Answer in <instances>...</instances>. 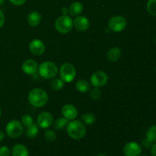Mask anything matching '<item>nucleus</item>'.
<instances>
[{
	"label": "nucleus",
	"mask_w": 156,
	"mask_h": 156,
	"mask_svg": "<svg viewBox=\"0 0 156 156\" xmlns=\"http://www.w3.org/2000/svg\"><path fill=\"white\" fill-rule=\"evenodd\" d=\"M61 12H62V15H67V14L69 13V9L66 7H63L61 10Z\"/></svg>",
	"instance_id": "nucleus-34"
},
{
	"label": "nucleus",
	"mask_w": 156,
	"mask_h": 156,
	"mask_svg": "<svg viewBox=\"0 0 156 156\" xmlns=\"http://www.w3.org/2000/svg\"><path fill=\"white\" fill-rule=\"evenodd\" d=\"M146 9L149 15L156 17V0H149L146 5Z\"/></svg>",
	"instance_id": "nucleus-24"
},
{
	"label": "nucleus",
	"mask_w": 156,
	"mask_h": 156,
	"mask_svg": "<svg viewBox=\"0 0 156 156\" xmlns=\"http://www.w3.org/2000/svg\"><path fill=\"white\" fill-rule=\"evenodd\" d=\"M84 10V6L79 2H75L72 3L70 5L69 8V13L71 16L76 17L79 16L80 14L82 13Z\"/></svg>",
	"instance_id": "nucleus-17"
},
{
	"label": "nucleus",
	"mask_w": 156,
	"mask_h": 156,
	"mask_svg": "<svg viewBox=\"0 0 156 156\" xmlns=\"http://www.w3.org/2000/svg\"><path fill=\"white\" fill-rule=\"evenodd\" d=\"M64 86V82L61 79H53L50 82V88L54 91H59Z\"/></svg>",
	"instance_id": "nucleus-23"
},
{
	"label": "nucleus",
	"mask_w": 156,
	"mask_h": 156,
	"mask_svg": "<svg viewBox=\"0 0 156 156\" xmlns=\"http://www.w3.org/2000/svg\"><path fill=\"white\" fill-rule=\"evenodd\" d=\"M82 123H85L87 125H91L95 122L96 117L92 113H86L82 116Z\"/></svg>",
	"instance_id": "nucleus-22"
},
{
	"label": "nucleus",
	"mask_w": 156,
	"mask_h": 156,
	"mask_svg": "<svg viewBox=\"0 0 156 156\" xmlns=\"http://www.w3.org/2000/svg\"><path fill=\"white\" fill-rule=\"evenodd\" d=\"M11 154L12 156H29L28 149L22 144L15 145L11 151Z\"/></svg>",
	"instance_id": "nucleus-15"
},
{
	"label": "nucleus",
	"mask_w": 156,
	"mask_h": 156,
	"mask_svg": "<svg viewBox=\"0 0 156 156\" xmlns=\"http://www.w3.org/2000/svg\"><path fill=\"white\" fill-rule=\"evenodd\" d=\"M28 101L34 108H41L48 102V94L42 88H34L29 92Z\"/></svg>",
	"instance_id": "nucleus-1"
},
{
	"label": "nucleus",
	"mask_w": 156,
	"mask_h": 156,
	"mask_svg": "<svg viewBox=\"0 0 156 156\" xmlns=\"http://www.w3.org/2000/svg\"><path fill=\"white\" fill-rule=\"evenodd\" d=\"M73 26L79 31H85L89 28L90 21L86 17L79 15L73 21Z\"/></svg>",
	"instance_id": "nucleus-12"
},
{
	"label": "nucleus",
	"mask_w": 156,
	"mask_h": 156,
	"mask_svg": "<svg viewBox=\"0 0 156 156\" xmlns=\"http://www.w3.org/2000/svg\"><path fill=\"white\" fill-rule=\"evenodd\" d=\"M5 2V0H0V6L2 5Z\"/></svg>",
	"instance_id": "nucleus-36"
},
{
	"label": "nucleus",
	"mask_w": 156,
	"mask_h": 156,
	"mask_svg": "<svg viewBox=\"0 0 156 156\" xmlns=\"http://www.w3.org/2000/svg\"><path fill=\"white\" fill-rule=\"evenodd\" d=\"M62 114L63 117L69 120H73L78 117V110L76 107L70 104L65 105L62 108Z\"/></svg>",
	"instance_id": "nucleus-14"
},
{
	"label": "nucleus",
	"mask_w": 156,
	"mask_h": 156,
	"mask_svg": "<svg viewBox=\"0 0 156 156\" xmlns=\"http://www.w3.org/2000/svg\"><path fill=\"white\" fill-rule=\"evenodd\" d=\"M76 88L81 93H86L90 91V84L88 81L80 79L76 83Z\"/></svg>",
	"instance_id": "nucleus-19"
},
{
	"label": "nucleus",
	"mask_w": 156,
	"mask_h": 156,
	"mask_svg": "<svg viewBox=\"0 0 156 156\" xmlns=\"http://www.w3.org/2000/svg\"><path fill=\"white\" fill-rule=\"evenodd\" d=\"M101 91L98 88H94L90 91V97L94 100L98 99L101 97Z\"/></svg>",
	"instance_id": "nucleus-28"
},
{
	"label": "nucleus",
	"mask_w": 156,
	"mask_h": 156,
	"mask_svg": "<svg viewBox=\"0 0 156 156\" xmlns=\"http://www.w3.org/2000/svg\"><path fill=\"white\" fill-rule=\"evenodd\" d=\"M23 130L24 129H23L22 123L18 120H11L6 125L5 132L8 136L12 139H16L19 137L22 134Z\"/></svg>",
	"instance_id": "nucleus-7"
},
{
	"label": "nucleus",
	"mask_w": 156,
	"mask_h": 156,
	"mask_svg": "<svg viewBox=\"0 0 156 156\" xmlns=\"http://www.w3.org/2000/svg\"><path fill=\"white\" fill-rule=\"evenodd\" d=\"M142 151V146L136 142H129L126 143L123 149L125 156H140Z\"/></svg>",
	"instance_id": "nucleus-10"
},
{
	"label": "nucleus",
	"mask_w": 156,
	"mask_h": 156,
	"mask_svg": "<svg viewBox=\"0 0 156 156\" xmlns=\"http://www.w3.org/2000/svg\"><path fill=\"white\" fill-rule=\"evenodd\" d=\"M60 78L64 82H71L76 76V70L74 66L69 62L62 64L59 69Z\"/></svg>",
	"instance_id": "nucleus-5"
},
{
	"label": "nucleus",
	"mask_w": 156,
	"mask_h": 156,
	"mask_svg": "<svg viewBox=\"0 0 156 156\" xmlns=\"http://www.w3.org/2000/svg\"><path fill=\"white\" fill-rule=\"evenodd\" d=\"M29 50L35 56H41L45 53V44L39 39H34L29 44Z\"/></svg>",
	"instance_id": "nucleus-11"
},
{
	"label": "nucleus",
	"mask_w": 156,
	"mask_h": 156,
	"mask_svg": "<svg viewBox=\"0 0 156 156\" xmlns=\"http://www.w3.org/2000/svg\"><path fill=\"white\" fill-rule=\"evenodd\" d=\"M44 137L49 142H53L56 139V134L54 131L51 129H47L44 132Z\"/></svg>",
	"instance_id": "nucleus-27"
},
{
	"label": "nucleus",
	"mask_w": 156,
	"mask_h": 156,
	"mask_svg": "<svg viewBox=\"0 0 156 156\" xmlns=\"http://www.w3.org/2000/svg\"><path fill=\"white\" fill-rule=\"evenodd\" d=\"M5 15L3 13L2 11L0 9V28L2 27H3L5 24Z\"/></svg>",
	"instance_id": "nucleus-32"
},
{
	"label": "nucleus",
	"mask_w": 156,
	"mask_h": 156,
	"mask_svg": "<svg viewBox=\"0 0 156 156\" xmlns=\"http://www.w3.org/2000/svg\"><path fill=\"white\" fill-rule=\"evenodd\" d=\"M142 156H149V155H142Z\"/></svg>",
	"instance_id": "nucleus-39"
},
{
	"label": "nucleus",
	"mask_w": 156,
	"mask_h": 156,
	"mask_svg": "<svg viewBox=\"0 0 156 156\" xmlns=\"http://www.w3.org/2000/svg\"><path fill=\"white\" fill-rule=\"evenodd\" d=\"M11 155V150L8 146H3L0 147V156H9Z\"/></svg>",
	"instance_id": "nucleus-29"
},
{
	"label": "nucleus",
	"mask_w": 156,
	"mask_h": 156,
	"mask_svg": "<svg viewBox=\"0 0 156 156\" xmlns=\"http://www.w3.org/2000/svg\"><path fill=\"white\" fill-rule=\"evenodd\" d=\"M127 26V20L121 15H114L108 21V27L114 32H121Z\"/></svg>",
	"instance_id": "nucleus-6"
},
{
	"label": "nucleus",
	"mask_w": 156,
	"mask_h": 156,
	"mask_svg": "<svg viewBox=\"0 0 156 156\" xmlns=\"http://www.w3.org/2000/svg\"><path fill=\"white\" fill-rule=\"evenodd\" d=\"M155 71H156V67H155Z\"/></svg>",
	"instance_id": "nucleus-41"
},
{
	"label": "nucleus",
	"mask_w": 156,
	"mask_h": 156,
	"mask_svg": "<svg viewBox=\"0 0 156 156\" xmlns=\"http://www.w3.org/2000/svg\"><path fill=\"white\" fill-rule=\"evenodd\" d=\"M39 74L43 79H51L56 77L58 73V67L56 63L50 61L42 62L38 67Z\"/></svg>",
	"instance_id": "nucleus-3"
},
{
	"label": "nucleus",
	"mask_w": 156,
	"mask_h": 156,
	"mask_svg": "<svg viewBox=\"0 0 156 156\" xmlns=\"http://www.w3.org/2000/svg\"><path fill=\"white\" fill-rule=\"evenodd\" d=\"M39 133V129H38V126L35 123H33L30 126L26 127L25 134L27 137L29 138H34Z\"/></svg>",
	"instance_id": "nucleus-20"
},
{
	"label": "nucleus",
	"mask_w": 156,
	"mask_h": 156,
	"mask_svg": "<svg viewBox=\"0 0 156 156\" xmlns=\"http://www.w3.org/2000/svg\"><path fill=\"white\" fill-rule=\"evenodd\" d=\"M146 137L149 139L150 141L152 143H155L156 142V125H153L151 126L147 131V134H146Z\"/></svg>",
	"instance_id": "nucleus-25"
},
{
	"label": "nucleus",
	"mask_w": 156,
	"mask_h": 156,
	"mask_svg": "<svg viewBox=\"0 0 156 156\" xmlns=\"http://www.w3.org/2000/svg\"><path fill=\"white\" fill-rule=\"evenodd\" d=\"M108 81V76L103 71L94 72L91 76L90 82L94 88H100L105 86Z\"/></svg>",
	"instance_id": "nucleus-8"
},
{
	"label": "nucleus",
	"mask_w": 156,
	"mask_h": 156,
	"mask_svg": "<svg viewBox=\"0 0 156 156\" xmlns=\"http://www.w3.org/2000/svg\"><path fill=\"white\" fill-rule=\"evenodd\" d=\"M69 123V120H67L65 117H59L56 119L55 121H53V126L56 129H62L65 126H67Z\"/></svg>",
	"instance_id": "nucleus-21"
},
{
	"label": "nucleus",
	"mask_w": 156,
	"mask_h": 156,
	"mask_svg": "<svg viewBox=\"0 0 156 156\" xmlns=\"http://www.w3.org/2000/svg\"><path fill=\"white\" fill-rule=\"evenodd\" d=\"M5 133L2 132V130H0V142L2 141V140L5 139Z\"/></svg>",
	"instance_id": "nucleus-35"
},
{
	"label": "nucleus",
	"mask_w": 156,
	"mask_h": 156,
	"mask_svg": "<svg viewBox=\"0 0 156 156\" xmlns=\"http://www.w3.org/2000/svg\"><path fill=\"white\" fill-rule=\"evenodd\" d=\"M151 154L152 156H156V143L152 145L151 147Z\"/></svg>",
	"instance_id": "nucleus-33"
},
{
	"label": "nucleus",
	"mask_w": 156,
	"mask_h": 156,
	"mask_svg": "<svg viewBox=\"0 0 156 156\" xmlns=\"http://www.w3.org/2000/svg\"><path fill=\"white\" fill-rule=\"evenodd\" d=\"M27 0H9L12 4H13L14 5H16V6H21L23 5L24 3L26 2Z\"/></svg>",
	"instance_id": "nucleus-31"
},
{
	"label": "nucleus",
	"mask_w": 156,
	"mask_h": 156,
	"mask_svg": "<svg viewBox=\"0 0 156 156\" xmlns=\"http://www.w3.org/2000/svg\"><path fill=\"white\" fill-rule=\"evenodd\" d=\"M97 156H108V155H105V154L101 153V154H99V155H98Z\"/></svg>",
	"instance_id": "nucleus-37"
},
{
	"label": "nucleus",
	"mask_w": 156,
	"mask_h": 156,
	"mask_svg": "<svg viewBox=\"0 0 156 156\" xmlns=\"http://www.w3.org/2000/svg\"><path fill=\"white\" fill-rule=\"evenodd\" d=\"M37 122V126L41 129H47L53 123V117L50 112L44 111L38 115Z\"/></svg>",
	"instance_id": "nucleus-9"
},
{
	"label": "nucleus",
	"mask_w": 156,
	"mask_h": 156,
	"mask_svg": "<svg viewBox=\"0 0 156 156\" xmlns=\"http://www.w3.org/2000/svg\"><path fill=\"white\" fill-rule=\"evenodd\" d=\"M155 42H156V37H155Z\"/></svg>",
	"instance_id": "nucleus-40"
},
{
	"label": "nucleus",
	"mask_w": 156,
	"mask_h": 156,
	"mask_svg": "<svg viewBox=\"0 0 156 156\" xmlns=\"http://www.w3.org/2000/svg\"><path fill=\"white\" fill-rule=\"evenodd\" d=\"M38 69V65L36 61L34 59H29L24 61L21 65V70L23 73L25 74L31 76V75L35 74Z\"/></svg>",
	"instance_id": "nucleus-13"
},
{
	"label": "nucleus",
	"mask_w": 156,
	"mask_h": 156,
	"mask_svg": "<svg viewBox=\"0 0 156 156\" xmlns=\"http://www.w3.org/2000/svg\"><path fill=\"white\" fill-rule=\"evenodd\" d=\"M21 123H22L23 126L27 127V126L33 124L34 120L31 116L29 115V114H25V115L21 117Z\"/></svg>",
	"instance_id": "nucleus-26"
},
{
	"label": "nucleus",
	"mask_w": 156,
	"mask_h": 156,
	"mask_svg": "<svg viewBox=\"0 0 156 156\" xmlns=\"http://www.w3.org/2000/svg\"><path fill=\"white\" fill-rule=\"evenodd\" d=\"M122 54V51L119 47H114L110 49L109 51L108 52V58L111 62H117L120 58Z\"/></svg>",
	"instance_id": "nucleus-18"
},
{
	"label": "nucleus",
	"mask_w": 156,
	"mask_h": 156,
	"mask_svg": "<svg viewBox=\"0 0 156 156\" xmlns=\"http://www.w3.org/2000/svg\"><path fill=\"white\" fill-rule=\"evenodd\" d=\"M66 131L68 135L73 140H81L84 138L86 134V128L84 123L76 119L69 122L66 126Z\"/></svg>",
	"instance_id": "nucleus-2"
},
{
	"label": "nucleus",
	"mask_w": 156,
	"mask_h": 156,
	"mask_svg": "<svg viewBox=\"0 0 156 156\" xmlns=\"http://www.w3.org/2000/svg\"><path fill=\"white\" fill-rule=\"evenodd\" d=\"M73 27V21L68 15H62L55 21V28L59 33H69Z\"/></svg>",
	"instance_id": "nucleus-4"
},
{
	"label": "nucleus",
	"mask_w": 156,
	"mask_h": 156,
	"mask_svg": "<svg viewBox=\"0 0 156 156\" xmlns=\"http://www.w3.org/2000/svg\"><path fill=\"white\" fill-rule=\"evenodd\" d=\"M41 21V15L37 11H32L27 15V22L32 27H37Z\"/></svg>",
	"instance_id": "nucleus-16"
},
{
	"label": "nucleus",
	"mask_w": 156,
	"mask_h": 156,
	"mask_svg": "<svg viewBox=\"0 0 156 156\" xmlns=\"http://www.w3.org/2000/svg\"><path fill=\"white\" fill-rule=\"evenodd\" d=\"M1 115H2V110L1 108H0V117H1Z\"/></svg>",
	"instance_id": "nucleus-38"
},
{
	"label": "nucleus",
	"mask_w": 156,
	"mask_h": 156,
	"mask_svg": "<svg viewBox=\"0 0 156 156\" xmlns=\"http://www.w3.org/2000/svg\"><path fill=\"white\" fill-rule=\"evenodd\" d=\"M142 145H143V147L146 148V149H149V148L152 147V146L153 145V143H152V141H150V140L146 137V139H144V140H143Z\"/></svg>",
	"instance_id": "nucleus-30"
}]
</instances>
